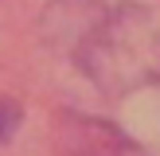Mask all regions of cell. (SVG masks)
<instances>
[{"label":"cell","instance_id":"obj_1","mask_svg":"<svg viewBox=\"0 0 160 156\" xmlns=\"http://www.w3.org/2000/svg\"><path fill=\"white\" fill-rule=\"evenodd\" d=\"M16 125H20V105H16L12 98H4V94H0V140L12 137Z\"/></svg>","mask_w":160,"mask_h":156}]
</instances>
